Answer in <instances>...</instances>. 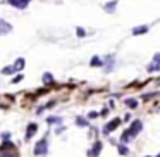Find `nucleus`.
<instances>
[{
	"instance_id": "obj_1",
	"label": "nucleus",
	"mask_w": 160,
	"mask_h": 157,
	"mask_svg": "<svg viewBox=\"0 0 160 157\" xmlns=\"http://www.w3.org/2000/svg\"><path fill=\"white\" fill-rule=\"evenodd\" d=\"M12 29H14V26L11 23L5 21V19H0V36H5L9 33H12Z\"/></svg>"
},
{
	"instance_id": "obj_2",
	"label": "nucleus",
	"mask_w": 160,
	"mask_h": 157,
	"mask_svg": "<svg viewBox=\"0 0 160 157\" xmlns=\"http://www.w3.org/2000/svg\"><path fill=\"white\" fill-rule=\"evenodd\" d=\"M5 2H7L9 5H12V7L22 11V9H26L29 5V2H31V0H5Z\"/></svg>"
},
{
	"instance_id": "obj_3",
	"label": "nucleus",
	"mask_w": 160,
	"mask_h": 157,
	"mask_svg": "<svg viewBox=\"0 0 160 157\" xmlns=\"http://www.w3.org/2000/svg\"><path fill=\"white\" fill-rule=\"evenodd\" d=\"M47 138H43V140H40L38 143H36V147H35V154L36 155H42V154H47Z\"/></svg>"
},
{
	"instance_id": "obj_4",
	"label": "nucleus",
	"mask_w": 160,
	"mask_h": 157,
	"mask_svg": "<svg viewBox=\"0 0 160 157\" xmlns=\"http://www.w3.org/2000/svg\"><path fill=\"white\" fill-rule=\"evenodd\" d=\"M141 128H143L141 121H134V123L131 124V128L128 129V131H129V135H131V136H136L139 131H141Z\"/></svg>"
},
{
	"instance_id": "obj_5",
	"label": "nucleus",
	"mask_w": 160,
	"mask_h": 157,
	"mask_svg": "<svg viewBox=\"0 0 160 157\" xmlns=\"http://www.w3.org/2000/svg\"><path fill=\"white\" fill-rule=\"evenodd\" d=\"M36 131H38V124H36V123H31V124L28 126V129H26V140L33 138Z\"/></svg>"
},
{
	"instance_id": "obj_6",
	"label": "nucleus",
	"mask_w": 160,
	"mask_h": 157,
	"mask_svg": "<svg viewBox=\"0 0 160 157\" xmlns=\"http://www.w3.org/2000/svg\"><path fill=\"white\" fill-rule=\"evenodd\" d=\"M119 124H121V119H112V121L103 128V131H105V133H110V131H114V129L117 128Z\"/></svg>"
},
{
	"instance_id": "obj_7",
	"label": "nucleus",
	"mask_w": 160,
	"mask_h": 157,
	"mask_svg": "<svg viewBox=\"0 0 160 157\" xmlns=\"http://www.w3.org/2000/svg\"><path fill=\"white\" fill-rule=\"evenodd\" d=\"M12 66H14V69H16V73H21L22 69H24V66H26V60L22 59V57H19L18 60H16L14 64H12Z\"/></svg>"
},
{
	"instance_id": "obj_8",
	"label": "nucleus",
	"mask_w": 160,
	"mask_h": 157,
	"mask_svg": "<svg viewBox=\"0 0 160 157\" xmlns=\"http://www.w3.org/2000/svg\"><path fill=\"white\" fill-rule=\"evenodd\" d=\"M148 29H150V26H146V24H143V26H136V28H132V35H134V36L143 35V33H148Z\"/></svg>"
},
{
	"instance_id": "obj_9",
	"label": "nucleus",
	"mask_w": 160,
	"mask_h": 157,
	"mask_svg": "<svg viewBox=\"0 0 160 157\" xmlns=\"http://www.w3.org/2000/svg\"><path fill=\"white\" fill-rule=\"evenodd\" d=\"M100 150H102V143H100V142H97V143H95V145H93V150H91V152H90V155L97 157L98 154H100Z\"/></svg>"
},
{
	"instance_id": "obj_10",
	"label": "nucleus",
	"mask_w": 160,
	"mask_h": 157,
	"mask_svg": "<svg viewBox=\"0 0 160 157\" xmlns=\"http://www.w3.org/2000/svg\"><path fill=\"white\" fill-rule=\"evenodd\" d=\"M115 5H117V0H114V2H110V4H105V5H103V9H105L107 12H114Z\"/></svg>"
},
{
	"instance_id": "obj_11",
	"label": "nucleus",
	"mask_w": 160,
	"mask_h": 157,
	"mask_svg": "<svg viewBox=\"0 0 160 157\" xmlns=\"http://www.w3.org/2000/svg\"><path fill=\"white\" fill-rule=\"evenodd\" d=\"M14 73H16L14 66H7V67H4V69H2V74H5V76H9V74H14Z\"/></svg>"
},
{
	"instance_id": "obj_12",
	"label": "nucleus",
	"mask_w": 160,
	"mask_h": 157,
	"mask_svg": "<svg viewBox=\"0 0 160 157\" xmlns=\"http://www.w3.org/2000/svg\"><path fill=\"white\" fill-rule=\"evenodd\" d=\"M43 81H45L47 85H52L53 83V76L50 73H45V74H43Z\"/></svg>"
},
{
	"instance_id": "obj_13",
	"label": "nucleus",
	"mask_w": 160,
	"mask_h": 157,
	"mask_svg": "<svg viewBox=\"0 0 160 157\" xmlns=\"http://www.w3.org/2000/svg\"><path fill=\"white\" fill-rule=\"evenodd\" d=\"M126 105L131 107V109H136V107H138V102H136L134 98H128V100H126Z\"/></svg>"
},
{
	"instance_id": "obj_14",
	"label": "nucleus",
	"mask_w": 160,
	"mask_h": 157,
	"mask_svg": "<svg viewBox=\"0 0 160 157\" xmlns=\"http://www.w3.org/2000/svg\"><path fill=\"white\" fill-rule=\"evenodd\" d=\"M60 121H62V119H60V118H55V116H52V118H48V119H47V123H48V124H55V123L59 124Z\"/></svg>"
},
{
	"instance_id": "obj_15",
	"label": "nucleus",
	"mask_w": 160,
	"mask_h": 157,
	"mask_svg": "<svg viewBox=\"0 0 160 157\" xmlns=\"http://www.w3.org/2000/svg\"><path fill=\"white\" fill-rule=\"evenodd\" d=\"M160 69V64H157L155 60H153V64H150V67H148V71H158Z\"/></svg>"
},
{
	"instance_id": "obj_16",
	"label": "nucleus",
	"mask_w": 160,
	"mask_h": 157,
	"mask_svg": "<svg viewBox=\"0 0 160 157\" xmlns=\"http://www.w3.org/2000/svg\"><path fill=\"white\" fill-rule=\"evenodd\" d=\"M76 35L79 36V38H83V36H86V31H84L83 28H76Z\"/></svg>"
},
{
	"instance_id": "obj_17",
	"label": "nucleus",
	"mask_w": 160,
	"mask_h": 157,
	"mask_svg": "<svg viewBox=\"0 0 160 157\" xmlns=\"http://www.w3.org/2000/svg\"><path fill=\"white\" fill-rule=\"evenodd\" d=\"M91 66H102V60L98 59V57H93V59H91Z\"/></svg>"
},
{
	"instance_id": "obj_18",
	"label": "nucleus",
	"mask_w": 160,
	"mask_h": 157,
	"mask_svg": "<svg viewBox=\"0 0 160 157\" xmlns=\"http://www.w3.org/2000/svg\"><path fill=\"white\" fill-rule=\"evenodd\" d=\"M76 123H78V124H79V126H88L86 119H83V118H78V119H76Z\"/></svg>"
},
{
	"instance_id": "obj_19",
	"label": "nucleus",
	"mask_w": 160,
	"mask_h": 157,
	"mask_svg": "<svg viewBox=\"0 0 160 157\" xmlns=\"http://www.w3.org/2000/svg\"><path fill=\"white\" fill-rule=\"evenodd\" d=\"M119 154H122V155H126V154H128V147H124V145H119Z\"/></svg>"
},
{
	"instance_id": "obj_20",
	"label": "nucleus",
	"mask_w": 160,
	"mask_h": 157,
	"mask_svg": "<svg viewBox=\"0 0 160 157\" xmlns=\"http://www.w3.org/2000/svg\"><path fill=\"white\" fill-rule=\"evenodd\" d=\"M22 78H24V76H22V74H18V76H16L14 80L11 81V83H14V85H16V83H19V81H22Z\"/></svg>"
},
{
	"instance_id": "obj_21",
	"label": "nucleus",
	"mask_w": 160,
	"mask_h": 157,
	"mask_svg": "<svg viewBox=\"0 0 160 157\" xmlns=\"http://www.w3.org/2000/svg\"><path fill=\"white\" fill-rule=\"evenodd\" d=\"M9 136H11V133H4V135H2V140L5 142V140H9Z\"/></svg>"
},
{
	"instance_id": "obj_22",
	"label": "nucleus",
	"mask_w": 160,
	"mask_h": 157,
	"mask_svg": "<svg viewBox=\"0 0 160 157\" xmlns=\"http://www.w3.org/2000/svg\"><path fill=\"white\" fill-rule=\"evenodd\" d=\"M157 157H160V155H157Z\"/></svg>"
}]
</instances>
